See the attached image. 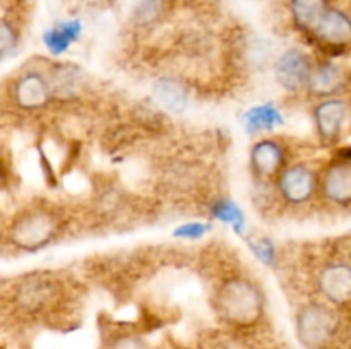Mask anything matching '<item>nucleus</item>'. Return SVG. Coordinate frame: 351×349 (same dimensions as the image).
<instances>
[{"instance_id": "f257e3e1", "label": "nucleus", "mask_w": 351, "mask_h": 349, "mask_svg": "<svg viewBox=\"0 0 351 349\" xmlns=\"http://www.w3.org/2000/svg\"><path fill=\"white\" fill-rule=\"evenodd\" d=\"M264 293L245 277H232L218 287L216 307L228 324L237 327H252L264 313Z\"/></svg>"}, {"instance_id": "f03ea898", "label": "nucleus", "mask_w": 351, "mask_h": 349, "mask_svg": "<svg viewBox=\"0 0 351 349\" xmlns=\"http://www.w3.org/2000/svg\"><path fill=\"white\" fill-rule=\"evenodd\" d=\"M336 332V317L326 305L308 303L297 313L298 341L307 349H321Z\"/></svg>"}, {"instance_id": "7ed1b4c3", "label": "nucleus", "mask_w": 351, "mask_h": 349, "mask_svg": "<svg viewBox=\"0 0 351 349\" xmlns=\"http://www.w3.org/2000/svg\"><path fill=\"white\" fill-rule=\"evenodd\" d=\"M315 62L300 48H288L273 64V74L281 89L287 92H307L314 74Z\"/></svg>"}, {"instance_id": "20e7f679", "label": "nucleus", "mask_w": 351, "mask_h": 349, "mask_svg": "<svg viewBox=\"0 0 351 349\" xmlns=\"http://www.w3.org/2000/svg\"><path fill=\"white\" fill-rule=\"evenodd\" d=\"M58 233V221L48 211H31L21 216L12 226L10 238L19 248L34 252L47 246Z\"/></svg>"}, {"instance_id": "39448f33", "label": "nucleus", "mask_w": 351, "mask_h": 349, "mask_svg": "<svg viewBox=\"0 0 351 349\" xmlns=\"http://www.w3.org/2000/svg\"><path fill=\"white\" fill-rule=\"evenodd\" d=\"M278 192L288 205H305L319 190V174L304 163L288 164L276 180Z\"/></svg>"}, {"instance_id": "423d86ee", "label": "nucleus", "mask_w": 351, "mask_h": 349, "mask_svg": "<svg viewBox=\"0 0 351 349\" xmlns=\"http://www.w3.org/2000/svg\"><path fill=\"white\" fill-rule=\"evenodd\" d=\"M315 132L326 144H332L341 137L350 118L348 101L341 98L321 99L312 109Z\"/></svg>"}, {"instance_id": "0eeeda50", "label": "nucleus", "mask_w": 351, "mask_h": 349, "mask_svg": "<svg viewBox=\"0 0 351 349\" xmlns=\"http://www.w3.org/2000/svg\"><path fill=\"white\" fill-rule=\"evenodd\" d=\"M250 170L259 180H278L281 171L288 166L287 149L283 144L271 137H263L250 149Z\"/></svg>"}, {"instance_id": "6e6552de", "label": "nucleus", "mask_w": 351, "mask_h": 349, "mask_svg": "<svg viewBox=\"0 0 351 349\" xmlns=\"http://www.w3.org/2000/svg\"><path fill=\"white\" fill-rule=\"evenodd\" d=\"M322 197L336 205L351 204V157H341L326 166L319 177Z\"/></svg>"}, {"instance_id": "1a4fd4ad", "label": "nucleus", "mask_w": 351, "mask_h": 349, "mask_svg": "<svg viewBox=\"0 0 351 349\" xmlns=\"http://www.w3.org/2000/svg\"><path fill=\"white\" fill-rule=\"evenodd\" d=\"M53 98L50 79L40 72H27L14 86V99L19 108L26 112H36L45 108Z\"/></svg>"}, {"instance_id": "9d476101", "label": "nucleus", "mask_w": 351, "mask_h": 349, "mask_svg": "<svg viewBox=\"0 0 351 349\" xmlns=\"http://www.w3.org/2000/svg\"><path fill=\"white\" fill-rule=\"evenodd\" d=\"M319 291L335 305L351 303V266L346 262L328 263L319 272Z\"/></svg>"}, {"instance_id": "9b49d317", "label": "nucleus", "mask_w": 351, "mask_h": 349, "mask_svg": "<svg viewBox=\"0 0 351 349\" xmlns=\"http://www.w3.org/2000/svg\"><path fill=\"white\" fill-rule=\"evenodd\" d=\"M314 36L322 47L343 48L351 43V16L338 7H329L326 16L315 27Z\"/></svg>"}, {"instance_id": "f8f14e48", "label": "nucleus", "mask_w": 351, "mask_h": 349, "mask_svg": "<svg viewBox=\"0 0 351 349\" xmlns=\"http://www.w3.org/2000/svg\"><path fill=\"white\" fill-rule=\"evenodd\" d=\"M345 70L338 64L324 62V64H315L314 74H312L307 92L319 99L338 98V94L345 89Z\"/></svg>"}, {"instance_id": "ddd939ff", "label": "nucleus", "mask_w": 351, "mask_h": 349, "mask_svg": "<svg viewBox=\"0 0 351 349\" xmlns=\"http://www.w3.org/2000/svg\"><path fill=\"white\" fill-rule=\"evenodd\" d=\"M154 99L167 112L184 113L191 105V89L184 81L177 77L158 79L153 89Z\"/></svg>"}, {"instance_id": "4468645a", "label": "nucleus", "mask_w": 351, "mask_h": 349, "mask_svg": "<svg viewBox=\"0 0 351 349\" xmlns=\"http://www.w3.org/2000/svg\"><path fill=\"white\" fill-rule=\"evenodd\" d=\"M331 3L329 0H290L288 10L293 26L305 34H312Z\"/></svg>"}, {"instance_id": "2eb2a0df", "label": "nucleus", "mask_w": 351, "mask_h": 349, "mask_svg": "<svg viewBox=\"0 0 351 349\" xmlns=\"http://www.w3.org/2000/svg\"><path fill=\"white\" fill-rule=\"evenodd\" d=\"M243 129L249 135L271 132L285 123V116L281 109L273 103L256 105L243 113Z\"/></svg>"}, {"instance_id": "dca6fc26", "label": "nucleus", "mask_w": 351, "mask_h": 349, "mask_svg": "<svg viewBox=\"0 0 351 349\" xmlns=\"http://www.w3.org/2000/svg\"><path fill=\"white\" fill-rule=\"evenodd\" d=\"M82 33V24L77 19L62 21L57 26L45 31L43 43L51 55H62L79 40Z\"/></svg>"}, {"instance_id": "f3484780", "label": "nucleus", "mask_w": 351, "mask_h": 349, "mask_svg": "<svg viewBox=\"0 0 351 349\" xmlns=\"http://www.w3.org/2000/svg\"><path fill=\"white\" fill-rule=\"evenodd\" d=\"M211 214L218 221L232 226L237 235H245V216L237 202L230 201V198H218L216 202H213Z\"/></svg>"}, {"instance_id": "a211bd4d", "label": "nucleus", "mask_w": 351, "mask_h": 349, "mask_svg": "<svg viewBox=\"0 0 351 349\" xmlns=\"http://www.w3.org/2000/svg\"><path fill=\"white\" fill-rule=\"evenodd\" d=\"M163 0H137L132 10V19L137 26H151L163 16Z\"/></svg>"}, {"instance_id": "6ab92c4d", "label": "nucleus", "mask_w": 351, "mask_h": 349, "mask_svg": "<svg viewBox=\"0 0 351 349\" xmlns=\"http://www.w3.org/2000/svg\"><path fill=\"white\" fill-rule=\"evenodd\" d=\"M249 243L250 250H252L254 255L267 267H274L276 266L278 260V253H276V246L274 243L271 242L269 238H259V240H247Z\"/></svg>"}, {"instance_id": "aec40b11", "label": "nucleus", "mask_w": 351, "mask_h": 349, "mask_svg": "<svg viewBox=\"0 0 351 349\" xmlns=\"http://www.w3.org/2000/svg\"><path fill=\"white\" fill-rule=\"evenodd\" d=\"M211 229H213L211 222L189 221V222H184V224L177 226L173 231V236L180 240H199L202 238V236L208 235Z\"/></svg>"}, {"instance_id": "412c9836", "label": "nucleus", "mask_w": 351, "mask_h": 349, "mask_svg": "<svg viewBox=\"0 0 351 349\" xmlns=\"http://www.w3.org/2000/svg\"><path fill=\"white\" fill-rule=\"evenodd\" d=\"M17 31L9 21H0V58L7 57L12 53L17 47Z\"/></svg>"}, {"instance_id": "4be33fe9", "label": "nucleus", "mask_w": 351, "mask_h": 349, "mask_svg": "<svg viewBox=\"0 0 351 349\" xmlns=\"http://www.w3.org/2000/svg\"><path fill=\"white\" fill-rule=\"evenodd\" d=\"M110 349H151L147 342H144L143 339L134 337V335H125V337H120L110 346Z\"/></svg>"}, {"instance_id": "5701e85b", "label": "nucleus", "mask_w": 351, "mask_h": 349, "mask_svg": "<svg viewBox=\"0 0 351 349\" xmlns=\"http://www.w3.org/2000/svg\"><path fill=\"white\" fill-rule=\"evenodd\" d=\"M261 2H267V0H261Z\"/></svg>"}]
</instances>
